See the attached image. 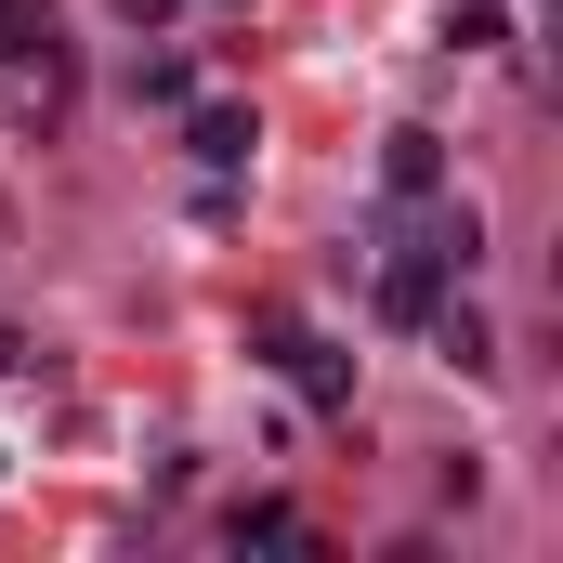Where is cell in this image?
Masks as SVG:
<instances>
[{"label": "cell", "instance_id": "7a4b0ae2", "mask_svg": "<svg viewBox=\"0 0 563 563\" xmlns=\"http://www.w3.org/2000/svg\"><path fill=\"white\" fill-rule=\"evenodd\" d=\"M276 367H288V394H301V407H354V354H341V341L276 328Z\"/></svg>", "mask_w": 563, "mask_h": 563}, {"label": "cell", "instance_id": "ba28073f", "mask_svg": "<svg viewBox=\"0 0 563 563\" xmlns=\"http://www.w3.org/2000/svg\"><path fill=\"white\" fill-rule=\"evenodd\" d=\"M13 367H26V341H13V328H0V380H13Z\"/></svg>", "mask_w": 563, "mask_h": 563}, {"label": "cell", "instance_id": "6da1fadb", "mask_svg": "<svg viewBox=\"0 0 563 563\" xmlns=\"http://www.w3.org/2000/svg\"><path fill=\"white\" fill-rule=\"evenodd\" d=\"M420 223H394V263H380V314L394 328H432V301H445V276H472L485 263V223H472V197L445 210V197H407Z\"/></svg>", "mask_w": 563, "mask_h": 563}, {"label": "cell", "instance_id": "5b68a950", "mask_svg": "<svg viewBox=\"0 0 563 563\" xmlns=\"http://www.w3.org/2000/svg\"><path fill=\"white\" fill-rule=\"evenodd\" d=\"M432 328H445V354H459V367H472V380H485V367H498V341H485V314H472V301H459V314H445V301H432Z\"/></svg>", "mask_w": 563, "mask_h": 563}, {"label": "cell", "instance_id": "3957f363", "mask_svg": "<svg viewBox=\"0 0 563 563\" xmlns=\"http://www.w3.org/2000/svg\"><path fill=\"white\" fill-rule=\"evenodd\" d=\"M380 184H394V197H445V144H432V132H394V144H380Z\"/></svg>", "mask_w": 563, "mask_h": 563}, {"label": "cell", "instance_id": "52a82bcc", "mask_svg": "<svg viewBox=\"0 0 563 563\" xmlns=\"http://www.w3.org/2000/svg\"><path fill=\"white\" fill-rule=\"evenodd\" d=\"M170 13H184V0H119V26H170Z\"/></svg>", "mask_w": 563, "mask_h": 563}, {"label": "cell", "instance_id": "8992f818", "mask_svg": "<svg viewBox=\"0 0 563 563\" xmlns=\"http://www.w3.org/2000/svg\"><path fill=\"white\" fill-rule=\"evenodd\" d=\"M40 40H53V0H0V66H26Z\"/></svg>", "mask_w": 563, "mask_h": 563}, {"label": "cell", "instance_id": "277c9868", "mask_svg": "<svg viewBox=\"0 0 563 563\" xmlns=\"http://www.w3.org/2000/svg\"><path fill=\"white\" fill-rule=\"evenodd\" d=\"M250 106H197V157H210V170H236V157H250Z\"/></svg>", "mask_w": 563, "mask_h": 563}]
</instances>
